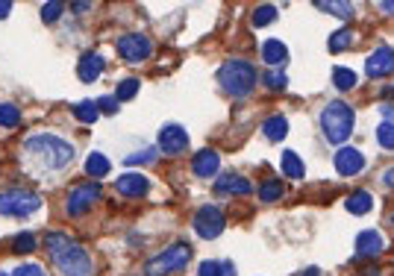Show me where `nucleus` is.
Masks as SVG:
<instances>
[{
  "mask_svg": "<svg viewBox=\"0 0 394 276\" xmlns=\"http://www.w3.org/2000/svg\"><path fill=\"white\" fill-rule=\"evenodd\" d=\"M24 159H27L30 171L35 173H53V171H62L74 159V147L59 135L39 132L24 141Z\"/></svg>",
  "mask_w": 394,
  "mask_h": 276,
  "instance_id": "obj_1",
  "label": "nucleus"
},
{
  "mask_svg": "<svg viewBox=\"0 0 394 276\" xmlns=\"http://www.w3.org/2000/svg\"><path fill=\"white\" fill-rule=\"evenodd\" d=\"M44 247L51 250L56 268L62 270L65 276H92V259H89V253H85L77 241H71L68 235L47 232L44 235Z\"/></svg>",
  "mask_w": 394,
  "mask_h": 276,
  "instance_id": "obj_2",
  "label": "nucleus"
},
{
  "mask_svg": "<svg viewBox=\"0 0 394 276\" xmlns=\"http://www.w3.org/2000/svg\"><path fill=\"white\" fill-rule=\"evenodd\" d=\"M218 83H221V89L232 97H248L256 85V68L244 59H230L221 65Z\"/></svg>",
  "mask_w": 394,
  "mask_h": 276,
  "instance_id": "obj_3",
  "label": "nucleus"
},
{
  "mask_svg": "<svg viewBox=\"0 0 394 276\" xmlns=\"http://www.w3.org/2000/svg\"><path fill=\"white\" fill-rule=\"evenodd\" d=\"M353 109L344 103V100H332V103H327V109L321 112V130L327 135V141L332 144H344L353 132Z\"/></svg>",
  "mask_w": 394,
  "mask_h": 276,
  "instance_id": "obj_4",
  "label": "nucleus"
},
{
  "mask_svg": "<svg viewBox=\"0 0 394 276\" xmlns=\"http://www.w3.org/2000/svg\"><path fill=\"white\" fill-rule=\"evenodd\" d=\"M191 261V247L189 244H174V247H168L162 250L156 259L147 261V276H168V273H177L182 270Z\"/></svg>",
  "mask_w": 394,
  "mask_h": 276,
  "instance_id": "obj_5",
  "label": "nucleus"
},
{
  "mask_svg": "<svg viewBox=\"0 0 394 276\" xmlns=\"http://www.w3.org/2000/svg\"><path fill=\"white\" fill-rule=\"evenodd\" d=\"M39 206H42L39 194L24 191V188H12V191L0 194V215H9V218H27Z\"/></svg>",
  "mask_w": 394,
  "mask_h": 276,
  "instance_id": "obj_6",
  "label": "nucleus"
},
{
  "mask_svg": "<svg viewBox=\"0 0 394 276\" xmlns=\"http://www.w3.org/2000/svg\"><path fill=\"white\" fill-rule=\"evenodd\" d=\"M101 194H103V188L97 185V182H83V185H74L71 188V194H68V206H65V212L71 218H80V215H85L97 200H101Z\"/></svg>",
  "mask_w": 394,
  "mask_h": 276,
  "instance_id": "obj_7",
  "label": "nucleus"
},
{
  "mask_svg": "<svg viewBox=\"0 0 394 276\" xmlns=\"http://www.w3.org/2000/svg\"><path fill=\"white\" fill-rule=\"evenodd\" d=\"M227 227V218L221 215L218 206H203L200 212L194 215V232L206 238V241H212V238H218L221 232H224Z\"/></svg>",
  "mask_w": 394,
  "mask_h": 276,
  "instance_id": "obj_8",
  "label": "nucleus"
},
{
  "mask_svg": "<svg viewBox=\"0 0 394 276\" xmlns=\"http://www.w3.org/2000/svg\"><path fill=\"white\" fill-rule=\"evenodd\" d=\"M151 39L147 35H139V33H132V35H124V39H118V53L124 56L127 62H142L151 56Z\"/></svg>",
  "mask_w": 394,
  "mask_h": 276,
  "instance_id": "obj_9",
  "label": "nucleus"
},
{
  "mask_svg": "<svg viewBox=\"0 0 394 276\" xmlns=\"http://www.w3.org/2000/svg\"><path fill=\"white\" fill-rule=\"evenodd\" d=\"M365 74L371 80H383L388 74H394V50L391 47H377L365 62Z\"/></svg>",
  "mask_w": 394,
  "mask_h": 276,
  "instance_id": "obj_10",
  "label": "nucleus"
},
{
  "mask_svg": "<svg viewBox=\"0 0 394 276\" xmlns=\"http://www.w3.org/2000/svg\"><path fill=\"white\" fill-rule=\"evenodd\" d=\"M186 147H189V132L182 130L180 123H168V127H162V132H159V150H162V153L177 156Z\"/></svg>",
  "mask_w": 394,
  "mask_h": 276,
  "instance_id": "obj_11",
  "label": "nucleus"
},
{
  "mask_svg": "<svg viewBox=\"0 0 394 276\" xmlns=\"http://www.w3.org/2000/svg\"><path fill=\"white\" fill-rule=\"evenodd\" d=\"M362 168H365L362 150H356V147H339V153H336V171L341 173V177H356Z\"/></svg>",
  "mask_w": 394,
  "mask_h": 276,
  "instance_id": "obj_12",
  "label": "nucleus"
},
{
  "mask_svg": "<svg viewBox=\"0 0 394 276\" xmlns=\"http://www.w3.org/2000/svg\"><path fill=\"white\" fill-rule=\"evenodd\" d=\"M115 188L124 197H144L151 191V180H147L144 173H124L121 180H115Z\"/></svg>",
  "mask_w": 394,
  "mask_h": 276,
  "instance_id": "obj_13",
  "label": "nucleus"
},
{
  "mask_svg": "<svg viewBox=\"0 0 394 276\" xmlns=\"http://www.w3.org/2000/svg\"><path fill=\"white\" fill-rule=\"evenodd\" d=\"M103 65H106V59H103L101 53H85V56H80V65H77L80 80H83V83H94V80L103 74Z\"/></svg>",
  "mask_w": 394,
  "mask_h": 276,
  "instance_id": "obj_14",
  "label": "nucleus"
},
{
  "mask_svg": "<svg viewBox=\"0 0 394 276\" xmlns=\"http://www.w3.org/2000/svg\"><path fill=\"white\" fill-rule=\"evenodd\" d=\"M215 191H218V194H239V197H248V194L253 191V185H250V180L239 177V173H230V177H221V180L215 182Z\"/></svg>",
  "mask_w": 394,
  "mask_h": 276,
  "instance_id": "obj_15",
  "label": "nucleus"
},
{
  "mask_svg": "<svg viewBox=\"0 0 394 276\" xmlns=\"http://www.w3.org/2000/svg\"><path fill=\"white\" fill-rule=\"evenodd\" d=\"M191 168H194V173H197V177L209 180V177H215V173H218V168H221V159H218V153H215V150H200V153L194 156Z\"/></svg>",
  "mask_w": 394,
  "mask_h": 276,
  "instance_id": "obj_16",
  "label": "nucleus"
},
{
  "mask_svg": "<svg viewBox=\"0 0 394 276\" xmlns=\"http://www.w3.org/2000/svg\"><path fill=\"white\" fill-rule=\"evenodd\" d=\"M262 59H265L268 68H282L289 62V47L282 44L280 39H268L262 44Z\"/></svg>",
  "mask_w": 394,
  "mask_h": 276,
  "instance_id": "obj_17",
  "label": "nucleus"
},
{
  "mask_svg": "<svg viewBox=\"0 0 394 276\" xmlns=\"http://www.w3.org/2000/svg\"><path fill=\"white\" fill-rule=\"evenodd\" d=\"M356 253L365 256V259L383 253V238H379V232H374V230L359 232V238H356Z\"/></svg>",
  "mask_w": 394,
  "mask_h": 276,
  "instance_id": "obj_18",
  "label": "nucleus"
},
{
  "mask_svg": "<svg viewBox=\"0 0 394 276\" xmlns=\"http://www.w3.org/2000/svg\"><path fill=\"white\" fill-rule=\"evenodd\" d=\"M344 209H348L350 215H368V212L374 209V197L368 191H353L348 200H344Z\"/></svg>",
  "mask_w": 394,
  "mask_h": 276,
  "instance_id": "obj_19",
  "label": "nucleus"
},
{
  "mask_svg": "<svg viewBox=\"0 0 394 276\" xmlns=\"http://www.w3.org/2000/svg\"><path fill=\"white\" fill-rule=\"evenodd\" d=\"M262 132H265V138H271V141H282V138H286V132H289V121L282 118V115L268 118V121L262 123Z\"/></svg>",
  "mask_w": 394,
  "mask_h": 276,
  "instance_id": "obj_20",
  "label": "nucleus"
},
{
  "mask_svg": "<svg viewBox=\"0 0 394 276\" xmlns=\"http://www.w3.org/2000/svg\"><path fill=\"white\" fill-rule=\"evenodd\" d=\"M315 9L329 12V15H336V18H341V21H350V18H353V3H348V0H339V3H329V0H318Z\"/></svg>",
  "mask_w": 394,
  "mask_h": 276,
  "instance_id": "obj_21",
  "label": "nucleus"
},
{
  "mask_svg": "<svg viewBox=\"0 0 394 276\" xmlns=\"http://www.w3.org/2000/svg\"><path fill=\"white\" fill-rule=\"evenodd\" d=\"M282 173L291 177V180H303L306 168H303V162H300V156L294 153V150H286V153H282Z\"/></svg>",
  "mask_w": 394,
  "mask_h": 276,
  "instance_id": "obj_22",
  "label": "nucleus"
},
{
  "mask_svg": "<svg viewBox=\"0 0 394 276\" xmlns=\"http://www.w3.org/2000/svg\"><path fill=\"white\" fill-rule=\"evenodd\" d=\"M85 173H89V177L103 180L109 173V159L103 153H89V159H85Z\"/></svg>",
  "mask_w": 394,
  "mask_h": 276,
  "instance_id": "obj_23",
  "label": "nucleus"
},
{
  "mask_svg": "<svg viewBox=\"0 0 394 276\" xmlns=\"http://www.w3.org/2000/svg\"><path fill=\"white\" fill-rule=\"evenodd\" d=\"M74 115H77L83 123H94L97 118H101V109H97L94 100H80V103L74 106Z\"/></svg>",
  "mask_w": 394,
  "mask_h": 276,
  "instance_id": "obj_24",
  "label": "nucleus"
},
{
  "mask_svg": "<svg viewBox=\"0 0 394 276\" xmlns=\"http://www.w3.org/2000/svg\"><path fill=\"white\" fill-rule=\"evenodd\" d=\"M353 44V30H348V27H344V30H339V33H332L329 35V53H341V50H348Z\"/></svg>",
  "mask_w": 394,
  "mask_h": 276,
  "instance_id": "obj_25",
  "label": "nucleus"
},
{
  "mask_svg": "<svg viewBox=\"0 0 394 276\" xmlns=\"http://www.w3.org/2000/svg\"><path fill=\"white\" fill-rule=\"evenodd\" d=\"M18 123H21V112H18V106H12V103H0V127L15 130Z\"/></svg>",
  "mask_w": 394,
  "mask_h": 276,
  "instance_id": "obj_26",
  "label": "nucleus"
},
{
  "mask_svg": "<svg viewBox=\"0 0 394 276\" xmlns=\"http://www.w3.org/2000/svg\"><path fill=\"white\" fill-rule=\"evenodd\" d=\"M197 276H236L232 265H221V261H203L197 268Z\"/></svg>",
  "mask_w": 394,
  "mask_h": 276,
  "instance_id": "obj_27",
  "label": "nucleus"
},
{
  "mask_svg": "<svg viewBox=\"0 0 394 276\" xmlns=\"http://www.w3.org/2000/svg\"><path fill=\"white\" fill-rule=\"evenodd\" d=\"M332 83H336L339 92H350L356 85V74L350 68H336V71H332Z\"/></svg>",
  "mask_w": 394,
  "mask_h": 276,
  "instance_id": "obj_28",
  "label": "nucleus"
},
{
  "mask_svg": "<svg viewBox=\"0 0 394 276\" xmlns=\"http://www.w3.org/2000/svg\"><path fill=\"white\" fill-rule=\"evenodd\" d=\"M274 21H277V6H268V3L256 6V12H253V27H265V24H274Z\"/></svg>",
  "mask_w": 394,
  "mask_h": 276,
  "instance_id": "obj_29",
  "label": "nucleus"
},
{
  "mask_svg": "<svg viewBox=\"0 0 394 276\" xmlns=\"http://www.w3.org/2000/svg\"><path fill=\"white\" fill-rule=\"evenodd\" d=\"M35 244H39V241H35L33 232H21V235L12 238V250H15V253H33Z\"/></svg>",
  "mask_w": 394,
  "mask_h": 276,
  "instance_id": "obj_30",
  "label": "nucleus"
},
{
  "mask_svg": "<svg viewBox=\"0 0 394 276\" xmlns=\"http://www.w3.org/2000/svg\"><path fill=\"white\" fill-rule=\"evenodd\" d=\"M377 141H379V147L394 150V123H391V121H383V123H379V130H377Z\"/></svg>",
  "mask_w": 394,
  "mask_h": 276,
  "instance_id": "obj_31",
  "label": "nucleus"
},
{
  "mask_svg": "<svg viewBox=\"0 0 394 276\" xmlns=\"http://www.w3.org/2000/svg\"><path fill=\"white\" fill-rule=\"evenodd\" d=\"M151 162H156V147H147L132 156H124V165H151Z\"/></svg>",
  "mask_w": 394,
  "mask_h": 276,
  "instance_id": "obj_32",
  "label": "nucleus"
},
{
  "mask_svg": "<svg viewBox=\"0 0 394 276\" xmlns=\"http://www.w3.org/2000/svg\"><path fill=\"white\" fill-rule=\"evenodd\" d=\"M135 94H139V80L130 77V80H121V83H118V92H115L118 100H132Z\"/></svg>",
  "mask_w": 394,
  "mask_h": 276,
  "instance_id": "obj_33",
  "label": "nucleus"
},
{
  "mask_svg": "<svg viewBox=\"0 0 394 276\" xmlns=\"http://www.w3.org/2000/svg\"><path fill=\"white\" fill-rule=\"evenodd\" d=\"M259 197H262V203H277V200L282 197V185L280 182H265L259 188Z\"/></svg>",
  "mask_w": 394,
  "mask_h": 276,
  "instance_id": "obj_34",
  "label": "nucleus"
},
{
  "mask_svg": "<svg viewBox=\"0 0 394 276\" xmlns=\"http://www.w3.org/2000/svg\"><path fill=\"white\" fill-rule=\"evenodd\" d=\"M265 85L268 89H274V92H282L289 85V80H286V74L282 71H265Z\"/></svg>",
  "mask_w": 394,
  "mask_h": 276,
  "instance_id": "obj_35",
  "label": "nucleus"
},
{
  "mask_svg": "<svg viewBox=\"0 0 394 276\" xmlns=\"http://www.w3.org/2000/svg\"><path fill=\"white\" fill-rule=\"evenodd\" d=\"M59 15H62V3H44V6H42V18H44L47 24H53Z\"/></svg>",
  "mask_w": 394,
  "mask_h": 276,
  "instance_id": "obj_36",
  "label": "nucleus"
},
{
  "mask_svg": "<svg viewBox=\"0 0 394 276\" xmlns=\"http://www.w3.org/2000/svg\"><path fill=\"white\" fill-rule=\"evenodd\" d=\"M97 109H101L103 115H115L118 112V97H101L97 100Z\"/></svg>",
  "mask_w": 394,
  "mask_h": 276,
  "instance_id": "obj_37",
  "label": "nucleus"
},
{
  "mask_svg": "<svg viewBox=\"0 0 394 276\" xmlns=\"http://www.w3.org/2000/svg\"><path fill=\"white\" fill-rule=\"evenodd\" d=\"M15 276H47V273H44L42 265H21V268L15 270Z\"/></svg>",
  "mask_w": 394,
  "mask_h": 276,
  "instance_id": "obj_38",
  "label": "nucleus"
},
{
  "mask_svg": "<svg viewBox=\"0 0 394 276\" xmlns=\"http://www.w3.org/2000/svg\"><path fill=\"white\" fill-rule=\"evenodd\" d=\"M383 185H386V188H391V191H394V168H388V171L383 173Z\"/></svg>",
  "mask_w": 394,
  "mask_h": 276,
  "instance_id": "obj_39",
  "label": "nucleus"
},
{
  "mask_svg": "<svg viewBox=\"0 0 394 276\" xmlns=\"http://www.w3.org/2000/svg\"><path fill=\"white\" fill-rule=\"evenodd\" d=\"M9 12H12V3H9V0H0V21L9 18Z\"/></svg>",
  "mask_w": 394,
  "mask_h": 276,
  "instance_id": "obj_40",
  "label": "nucleus"
},
{
  "mask_svg": "<svg viewBox=\"0 0 394 276\" xmlns=\"http://www.w3.org/2000/svg\"><path fill=\"white\" fill-rule=\"evenodd\" d=\"M379 12H386V15H394V0H383V3H379Z\"/></svg>",
  "mask_w": 394,
  "mask_h": 276,
  "instance_id": "obj_41",
  "label": "nucleus"
},
{
  "mask_svg": "<svg viewBox=\"0 0 394 276\" xmlns=\"http://www.w3.org/2000/svg\"><path fill=\"white\" fill-rule=\"evenodd\" d=\"M379 112H383V115H386V118H394V106H391V103H388V106L383 103V106H379Z\"/></svg>",
  "mask_w": 394,
  "mask_h": 276,
  "instance_id": "obj_42",
  "label": "nucleus"
},
{
  "mask_svg": "<svg viewBox=\"0 0 394 276\" xmlns=\"http://www.w3.org/2000/svg\"><path fill=\"white\" fill-rule=\"evenodd\" d=\"M89 6H92V3H74V12H85Z\"/></svg>",
  "mask_w": 394,
  "mask_h": 276,
  "instance_id": "obj_43",
  "label": "nucleus"
},
{
  "mask_svg": "<svg viewBox=\"0 0 394 276\" xmlns=\"http://www.w3.org/2000/svg\"><path fill=\"white\" fill-rule=\"evenodd\" d=\"M303 276H318V268H312V270H306Z\"/></svg>",
  "mask_w": 394,
  "mask_h": 276,
  "instance_id": "obj_44",
  "label": "nucleus"
},
{
  "mask_svg": "<svg viewBox=\"0 0 394 276\" xmlns=\"http://www.w3.org/2000/svg\"><path fill=\"white\" fill-rule=\"evenodd\" d=\"M0 276H9V273H0Z\"/></svg>",
  "mask_w": 394,
  "mask_h": 276,
  "instance_id": "obj_45",
  "label": "nucleus"
},
{
  "mask_svg": "<svg viewBox=\"0 0 394 276\" xmlns=\"http://www.w3.org/2000/svg\"><path fill=\"white\" fill-rule=\"evenodd\" d=\"M391 221H394V218H391Z\"/></svg>",
  "mask_w": 394,
  "mask_h": 276,
  "instance_id": "obj_46",
  "label": "nucleus"
}]
</instances>
